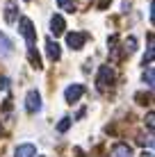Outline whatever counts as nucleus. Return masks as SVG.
<instances>
[{
    "label": "nucleus",
    "mask_w": 155,
    "mask_h": 157,
    "mask_svg": "<svg viewBox=\"0 0 155 157\" xmlns=\"http://www.w3.org/2000/svg\"><path fill=\"white\" fill-rule=\"evenodd\" d=\"M112 82H114V71H112L110 66H100L98 78H96V86H98L100 91H105L107 86H112Z\"/></svg>",
    "instance_id": "2"
},
{
    "label": "nucleus",
    "mask_w": 155,
    "mask_h": 157,
    "mask_svg": "<svg viewBox=\"0 0 155 157\" xmlns=\"http://www.w3.org/2000/svg\"><path fill=\"white\" fill-rule=\"evenodd\" d=\"M139 157H153V150H148V153H141Z\"/></svg>",
    "instance_id": "18"
},
{
    "label": "nucleus",
    "mask_w": 155,
    "mask_h": 157,
    "mask_svg": "<svg viewBox=\"0 0 155 157\" xmlns=\"http://www.w3.org/2000/svg\"><path fill=\"white\" fill-rule=\"evenodd\" d=\"M41 94L37 89H30L28 96H25V109L30 112V114H37V112H41Z\"/></svg>",
    "instance_id": "3"
},
{
    "label": "nucleus",
    "mask_w": 155,
    "mask_h": 157,
    "mask_svg": "<svg viewBox=\"0 0 155 157\" xmlns=\"http://www.w3.org/2000/svg\"><path fill=\"white\" fill-rule=\"evenodd\" d=\"M64 30H66V23H64V18H62L60 14H55V16L50 18V32L57 36V34H64Z\"/></svg>",
    "instance_id": "11"
},
{
    "label": "nucleus",
    "mask_w": 155,
    "mask_h": 157,
    "mask_svg": "<svg viewBox=\"0 0 155 157\" xmlns=\"http://www.w3.org/2000/svg\"><path fill=\"white\" fill-rule=\"evenodd\" d=\"M18 12H21L18 2H14V0L12 2H5V21H7L9 25H14L16 21H18Z\"/></svg>",
    "instance_id": "7"
},
{
    "label": "nucleus",
    "mask_w": 155,
    "mask_h": 157,
    "mask_svg": "<svg viewBox=\"0 0 155 157\" xmlns=\"http://www.w3.org/2000/svg\"><path fill=\"white\" fill-rule=\"evenodd\" d=\"M18 32L23 34L25 39V46H28V59L34 68H41V62H39V55H37V30L32 25V21L28 16H18Z\"/></svg>",
    "instance_id": "1"
},
{
    "label": "nucleus",
    "mask_w": 155,
    "mask_h": 157,
    "mask_svg": "<svg viewBox=\"0 0 155 157\" xmlns=\"http://www.w3.org/2000/svg\"><path fill=\"white\" fill-rule=\"evenodd\" d=\"M87 39H89L87 32H71V34H66V43H68L71 50H80L87 43Z\"/></svg>",
    "instance_id": "5"
},
{
    "label": "nucleus",
    "mask_w": 155,
    "mask_h": 157,
    "mask_svg": "<svg viewBox=\"0 0 155 157\" xmlns=\"http://www.w3.org/2000/svg\"><path fill=\"white\" fill-rule=\"evenodd\" d=\"M71 123H73L71 118H68V116H64L62 121H60V125H57V132H66V130L71 128Z\"/></svg>",
    "instance_id": "13"
},
{
    "label": "nucleus",
    "mask_w": 155,
    "mask_h": 157,
    "mask_svg": "<svg viewBox=\"0 0 155 157\" xmlns=\"http://www.w3.org/2000/svg\"><path fill=\"white\" fill-rule=\"evenodd\" d=\"M135 46H137V39H135V36H130V39L126 41V52H128V55L135 52Z\"/></svg>",
    "instance_id": "14"
},
{
    "label": "nucleus",
    "mask_w": 155,
    "mask_h": 157,
    "mask_svg": "<svg viewBox=\"0 0 155 157\" xmlns=\"http://www.w3.org/2000/svg\"><path fill=\"white\" fill-rule=\"evenodd\" d=\"M144 82H146L148 89L153 86V66H151V64H148V71H144Z\"/></svg>",
    "instance_id": "12"
},
{
    "label": "nucleus",
    "mask_w": 155,
    "mask_h": 157,
    "mask_svg": "<svg viewBox=\"0 0 155 157\" xmlns=\"http://www.w3.org/2000/svg\"><path fill=\"white\" fill-rule=\"evenodd\" d=\"M7 91H9V80L2 75V78H0V94H7Z\"/></svg>",
    "instance_id": "15"
},
{
    "label": "nucleus",
    "mask_w": 155,
    "mask_h": 157,
    "mask_svg": "<svg viewBox=\"0 0 155 157\" xmlns=\"http://www.w3.org/2000/svg\"><path fill=\"white\" fill-rule=\"evenodd\" d=\"M146 64H153V46H148V52L144 55V66Z\"/></svg>",
    "instance_id": "17"
},
{
    "label": "nucleus",
    "mask_w": 155,
    "mask_h": 157,
    "mask_svg": "<svg viewBox=\"0 0 155 157\" xmlns=\"http://www.w3.org/2000/svg\"><path fill=\"white\" fill-rule=\"evenodd\" d=\"M14 157H37V146L32 144H21L14 150Z\"/></svg>",
    "instance_id": "10"
},
{
    "label": "nucleus",
    "mask_w": 155,
    "mask_h": 157,
    "mask_svg": "<svg viewBox=\"0 0 155 157\" xmlns=\"http://www.w3.org/2000/svg\"><path fill=\"white\" fill-rule=\"evenodd\" d=\"M110 157H132V148H130L128 144L119 141V144H114V146H112V153H110Z\"/></svg>",
    "instance_id": "8"
},
{
    "label": "nucleus",
    "mask_w": 155,
    "mask_h": 157,
    "mask_svg": "<svg viewBox=\"0 0 155 157\" xmlns=\"http://www.w3.org/2000/svg\"><path fill=\"white\" fill-rule=\"evenodd\" d=\"M12 52H14L12 39H9L7 34H2V32H0V57H9Z\"/></svg>",
    "instance_id": "9"
},
{
    "label": "nucleus",
    "mask_w": 155,
    "mask_h": 157,
    "mask_svg": "<svg viewBox=\"0 0 155 157\" xmlns=\"http://www.w3.org/2000/svg\"><path fill=\"white\" fill-rule=\"evenodd\" d=\"M57 7L60 9H73V0H57Z\"/></svg>",
    "instance_id": "16"
},
{
    "label": "nucleus",
    "mask_w": 155,
    "mask_h": 157,
    "mask_svg": "<svg viewBox=\"0 0 155 157\" xmlns=\"http://www.w3.org/2000/svg\"><path fill=\"white\" fill-rule=\"evenodd\" d=\"M84 91H87V89H84V84H80V82L68 84L66 89H64V98H66V102H71V105H73V102H78L84 96Z\"/></svg>",
    "instance_id": "4"
},
{
    "label": "nucleus",
    "mask_w": 155,
    "mask_h": 157,
    "mask_svg": "<svg viewBox=\"0 0 155 157\" xmlns=\"http://www.w3.org/2000/svg\"><path fill=\"white\" fill-rule=\"evenodd\" d=\"M46 55L50 62H60V57H62V48H60V43L57 41H52L50 36L46 39Z\"/></svg>",
    "instance_id": "6"
}]
</instances>
